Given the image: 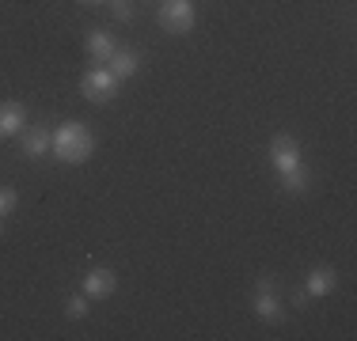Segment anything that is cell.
I'll use <instances>...</instances> for the list:
<instances>
[{
	"label": "cell",
	"instance_id": "6da1fadb",
	"mask_svg": "<svg viewBox=\"0 0 357 341\" xmlns=\"http://www.w3.org/2000/svg\"><path fill=\"white\" fill-rule=\"evenodd\" d=\"M270 164L282 170V182H285L289 193L308 190V167H304V159H301V144H296V136L278 133L274 141H270Z\"/></svg>",
	"mask_w": 357,
	"mask_h": 341
},
{
	"label": "cell",
	"instance_id": "7a4b0ae2",
	"mask_svg": "<svg viewBox=\"0 0 357 341\" xmlns=\"http://www.w3.org/2000/svg\"><path fill=\"white\" fill-rule=\"evenodd\" d=\"M50 148H54V156L61 159V164H84V159L96 152V136H91V129L84 122H65L61 129L54 133Z\"/></svg>",
	"mask_w": 357,
	"mask_h": 341
},
{
	"label": "cell",
	"instance_id": "3957f363",
	"mask_svg": "<svg viewBox=\"0 0 357 341\" xmlns=\"http://www.w3.org/2000/svg\"><path fill=\"white\" fill-rule=\"evenodd\" d=\"M160 27L167 34L194 31V4L190 0H164V4H160Z\"/></svg>",
	"mask_w": 357,
	"mask_h": 341
},
{
	"label": "cell",
	"instance_id": "277c9868",
	"mask_svg": "<svg viewBox=\"0 0 357 341\" xmlns=\"http://www.w3.org/2000/svg\"><path fill=\"white\" fill-rule=\"evenodd\" d=\"M80 91H84V99H91V102H110L118 91V76L110 72V68H88L84 80H80Z\"/></svg>",
	"mask_w": 357,
	"mask_h": 341
},
{
	"label": "cell",
	"instance_id": "5b68a950",
	"mask_svg": "<svg viewBox=\"0 0 357 341\" xmlns=\"http://www.w3.org/2000/svg\"><path fill=\"white\" fill-rule=\"evenodd\" d=\"M255 315L266 322H282V303H278V292L270 285V277H259V288H255Z\"/></svg>",
	"mask_w": 357,
	"mask_h": 341
},
{
	"label": "cell",
	"instance_id": "8992f818",
	"mask_svg": "<svg viewBox=\"0 0 357 341\" xmlns=\"http://www.w3.org/2000/svg\"><path fill=\"white\" fill-rule=\"evenodd\" d=\"M23 125H27V106L15 99L0 102V136H12V133H23Z\"/></svg>",
	"mask_w": 357,
	"mask_h": 341
},
{
	"label": "cell",
	"instance_id": "52a82bcc",
	"mask_svg": "<svg viewBox=\"0 0 357 341\" xmlns=\"http://www.w3.org/2000/svg\"><path fill=\"white\" fill-rule=\"evenodd\" d=\"M114 288H118V277L110 269H91L84 277V296H91V300H107Z\"/></svg>",
	"mask_w": 357,
	"mask_h": 341
},
{
	"label": "cell",
	"instance_id": "ba28073f",
	"mask_svg": "<svg viewBox=\"0 0 357 341\" xmlns=\"http://www.w3.org/2000/svg\"><path fill=\"white\" fill-rule=\"evenodd\" d=\"M84 49H88L91 61H110L118 46H114V38H110L107 31H91L88 38H84Z\"/></svg>",
	"mask_w": 357,
	"mask_h": 341
},
{
	"label": "cell",
	"instance_id": "9c48e42d",
	"mask_svg": "<svg viewBox=\"0 0 357 341\" xmlns=\"http://www.w3.org/2000/svg\"><path fill=\"white\" fill-rule=\"evenodd\" d=\"M338 288V273L331 266H316L308 273V296H331Z\"/></svg>",
	"mask_w": 357,
	"mask_h": 341
},
{
	"label": "cell",
	"instance_id": "30bf717a",
	"mask_svg": "<svg viewBox=\"0 0 357 341\" xmlns=\"http://www.w3.org/2000/svg\"><path fill=\"white\" fill-rule=\"evenodd\" d=\"M137 68H141V54H137V49H114V57H110V72H114L118 80H130Z\"/></svg>",
	"mask_w": 357,
	"mask_h": 341
},
{
	"label": "cell",
	"instance_id": "8fae6325",
	"mask_svg": "<svg viewBox=\"0 0 357 341\" xmlns=\"http://www.w3.org/2000/svg\"><path fill=\"white\" fill-rule=\"evenodd\" d=\"M50 141H54V136H50L46 129H31L27 136H23V152H27L31 159H38V156L50 152Z\"/></svg>",
	"mask_w": 357,
	"mask_h": 341
},
{
	"label": "cell",
	"instance_id": "7c38bea8",
	"mask_svg": "<svg viewBox=\"0 0 357 341\" xmlns=\"http://www.w3.org/2000/svg\"><path fill=\"white\" fill-rule=\"evenodd\" d=\"M65 311H69V319H84V315H88V296H73Z\"/></svg>",
	"mask_w": 357,
	"mask_h": 341
},
{
	"label": "cell",
	"instance_id": "4fadbf2b",
	"mask_svg": "<svg viewBox=\"0 0 357 341\" xmlns=\"http://www.w3.org/2000/svg\"><path fill=\"white\" fill-rule=\"evenodd\" d=\"M15 205H20V193H15V190H0V216H8Z\"/></svg>",
	"mask_w": 357,
	"mask_h": 341
},
{
	"label": "cell",
	"instance_id": "5bb4252c",
	"mask_svg": "<svg viewBox=\"0 0 357 341\" xmlns=\"http://www.w3.org/2000/svg\"><path fill=\"white\" fill-rule=\"evenodd\" d=\"M114 15H118L122 23H130V19H133V4H130V0H114Z\"/></svg>",
	"mask_w": 357,
	"mask_h": 341
},
{
	"label": "cell",
	"instance_id": "9a60e30c",
	"mask_svg": "<svg viewBox=\"0 0 357 341\" xmlns=\"http://www.w3.org/2000/svg\"><path fill=\"white\" fill-rule=\"evenodd\" d=\"M80 4H99V0H80Z\"/></svg>",
	"mask_w": 357,
	"mask_h": 341
}]
</instances>
